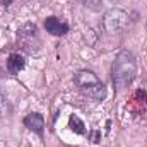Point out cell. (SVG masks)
Returning a JSON list of instances; mask_svg holds the SVG:
<instances>
[{
	"label": "cell",
	"mask_w": 147,
	"mask_h": 147,
	"mask_svg": "<svg viewBox=\"0 0 147 147\" xmlns=\"http://www.w3.org/2000/svg\"><path fill=\"white\" fill-rule=\"evenodd\" d=\"M45 29L53 36H63L69 33V24L55 16H50L45 19Z\"/></svg>",
	"instance_id": "obj_4"
},
{
	"label": "cell",
	"mask_w": 147,
	"mask_h": 147,
	"mask_svg": "<svg viewBox=\"0 0 147 147\" xmlns=\"http://www.w3.org/2000/svg\"><path fill=\"white\" fill-rule=\"evenodd\" d=\"M74 82H75V86L79 87V91L84 96H87V98H91L94 101H103L106 98L105 84L91 70H79L74 75Z\"/></svg>",
	"instance_id": "obj_2"
},
{
	"label": "cell",
	"mask_w": 147,
	"mask_h": 147,
	"mask_svg": "<svg viewBox=\"0 0 147 147\" xmlns=\"http://www.w3.org/2000/svg\"><path fill=\"white\" fill-rule=\"evenodd\" d=\"M144 106H146V105H144L135 94H134V96L130 98V101H128V108L134 111L135 115H142V113H144Z\"/></svg>",
	"instance_id": "obj_8"
},
{
	"label": "cell",
	"mask_w": 147,
	"mask_h": 147,
	"mask_svg": "<svg viewBox=\"0 0 147 147\" xmlns=\"http://www.w3.org/2000/svg\"><path fill=\"white\" fill-rule=\"evenodd\" d=\"M24 127L31 132L38 134L39 137H43V132H45V118L41 113H29L24 120H22Z\"/></svg>",
	"instance_id": "obj_5"
},
{
	"label": "cell",
	"mask_w": 147,
	"mask_h": 147,
	"mask_svg": "<svg viewBox=\"0 0 147 147\" xmlns=\"http://www.w3.org/2000/svg\"><path fill=\"white\" fill-rule=\"evenodd\" d=\"M135 96L144 103V105H147V91H144V89H139V91H135Z\"/></svg>",
	"instance_id": "obj_11"
},
{
	"label": "cell",
	"mask_w": 147,
	"mask_h": 147,
	"mask_svg": "<svg viewBox=\"0 0 147 147\" xmlns=\"http://www.w3.org/2000/svg\"><path fill=\"white\" fill-rule=\"evenodd\" d=\"M24 65H26V60L19 53H10L9 55V58H7V70H9V74H12V75L19 74L24 69Z\"/></svg>",
	"instance_id": "obj_6"
},
{
	"label": "cell",
	"mask_w": 147,
	"mask_h": 147,
	"mask_svg": "<svg viewBox=\"0 0 147 147\" xmlns=\"http://www.w3.org/2000/svg\"><path fill=\"white\" fill-rule=\"evenodd\" d=\"M87 139H89L92 144H99V142H101V132L94 128V130H91V132L87 134Z\"/></svg>",
	"instance_id": "obj_10"
},
{
	"label": "cell",
	"mask_w": 147,
	"mask_h": 147,
	"mask_svg": "<svg viewBox=\"0 0 147 147\" xmlns=\"http://www.w3.org/2000/svg\"><path fill=\"white\" fill-rule=\"evenodd\" d=\"M0 2H2V5H5V7H7V5H10V3H12V0H0Z\"/></svg>",
	"instance_id": "obj_12"
},
{
	"label": "cell",
	"mask_w": 147,
	"mask_h": 147,
	"mask_svg": "<svg viewBox=\"0 0 147 147\" xmlns=\"http://www.w3.org/2000/svg\"><path fill=\"white\" fill-rule=\"evenodd\" d=\"M69 127H70V130H72L74 134H77V135H84V134H86V125H84V121H82L77 115H70V118H69Z\"/></svg>",
	"instance_id": "obj_7"
},
{
	"label": "cell",
	"mask_w": 147,
	"mask_h": 147,
	"mask_svg": "<svg viewBox=\"0 0 147 147\" xmlns=\"http://www.w3.org/2000/svg\"><path fill=\"white\" fill-rule=\"evenodd\" d=\"M9 111H10L9 99H7V96L2 92V89H0V116H7V115H9Z\"/></svg>",
	"instance_id": "obj_9"
},
{
	"label": "cell",
	"mask_w": 147,
	"mask_h": 147,
	"mask_svg": "<svg viewBox=\"0 0 147 147\" xmlns=\"http://www.w3.org/2000/svg\"><path fill=\"white\" fill-rule=\"evenodd\" d=\"M137 77V58L132 51L128 50H121L113 65H111V79H113V84L118 91L128 87L134 79Z\"/></svg>",
	"instance_id": "obj_1"
},
{
	"label": "cell",
	"mask_w": 147,
	"mask_h": 147,
	"mask_svg": "<svg viewBox=\"0 0 147 147\" xmlns=\"http://www.w3.org/2000/svg\"><path fill=\"white\" fill-rule=\"evenodd\" d=\"M130 22V16L125 12V10H120V9H111L105 14V19H103V24H105V29L108 33H118V31H123Z\"/></svg>",
	"instance_id": "obj_3"
},
{
	"label": "cell",
	"mask_w": 147,
	"mask_h": 147,
	"mask_svg": "<svg viewBox=\"0 0 147 147\" xmlns=\"http://www.w3.org/2000/svg\"><path fill=\"white\" fill-rule=\"evenodd\" d=\"M110 2H118V0H110Z\"/></svg>",
	"instance_id": "obj_13"
}]
</instances>
